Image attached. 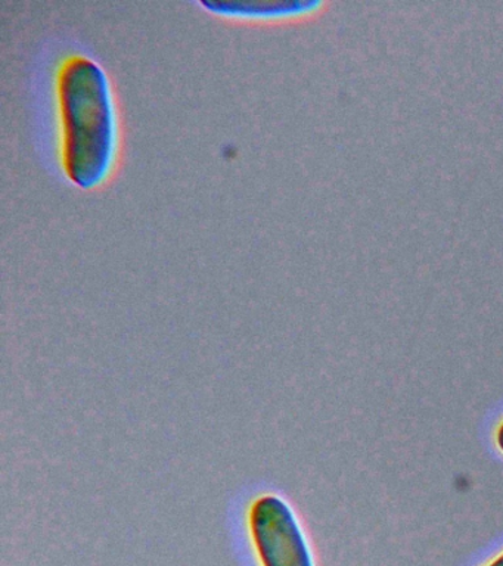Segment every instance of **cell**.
I'll return each mask as SVG.
<instances>
[{"label": "cell", "instance_id": "6da1fadb", "mask_svg": "<svg viewBox=\"0 0 503 566\" xmlns=\"http://www.w3.org/2000/svg\"><path fill=\"white\" fill-rule=\"evenodd\" d=\"M59 97L65 175L77 188L98 189L113 175L120 148L108 74L91 57H70L60 71Z\"/></svg>", "mask_w": 503, "mask_h": 566}, {"label": "cell", "instance_id": "7a4b0ae2", "mask_svg": "<svg viewBox=\"0 0 503 566\" xmlns=\"http://www.w3.org/2000/svg\"><path fill=\"white\" fill-rule=\"evenodd\" d=\"M249 522L263 566H315L302 525L285 500L275 494L255 499Z\"/></svg>", "mask_w": 503, "mask_h": 566}, {"label": "cell", "instance_id": "3957f363", "mask_svg": "<svg viewBox=\"0 0 503 566\" xmlns=\"http://www.w3.org/2000/svg\"><path fill=\"white\" fill-rule=\"evenodd\" d=\"M201 4L214 15L249 22L294 20L321 7L308 0H207Z\"/></svg>", "mask_w": 503, "mask_h": 566}, {"label": "cell", "instance_id": "277c9868", "mask_svg": "<svg viewBox=\"0 0 503 566\" xmlns=\"http://www.w3.org/2000/svg\"><path fill=\"white\" fill-rule=\"evenodd\" d=\"M496 444L499 447V450H501L503 453V422L501 423V427L497 428Z\"/></svg>", "mask_w": 503, "mask_h": 566}, {"label": "cell", "instance_id": "5b68a950", "mask_svg": "<svg viewBox=\"0 0 503 566\" xmlns=\"http://www.w3.org/2000/svg\"><path fill=\"white\" fill-rule=\"evenodd\" d=\"M488 566H503V553L501 556H497L496 559L490 562Z\"/></svg>", "mask_w": 503, "mask_h": 566}]
</instances>
